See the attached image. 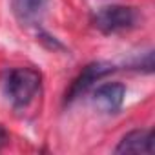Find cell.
Returning a JSON list of instances; mask_svg holds the SVG:
<instances>
[{
    "mask_svg": "<svg viewBox=\"0 0 155 155\" xmlns=\"http://www.w3.org/2000/svg\"><path fill=\"white\" fill-rule=\"evenodd\" d=\"M139 15L133 8L128 6H108V8H101L99 11H95L93 15V26L110 35V33H119L124 29H130L135 26Z\"/></svg>",
    "mask_w": 155,
    "mask_h": 155,
    "instance_id": "obj_2",
    "label": "cell"
},
{
    "mask_svg": "<svg viewBox=\"0 0 155 155\" xmlns=\"http://www.w3.org/2000/svg\"><path fill=\"white\" fill-rule=\"evenodd\" d=\"M124 95H126V88L120 82H108V84H102L95 90L93 101L104 111L115 113L120 110V106L124 102Z\"/></svg>",
    "mask_w": 155,
    "mask_h": 155,
    "instance_id": "obj_4",
    "label": "cell"
},
{
    "mask_svg": "<svg viewBox=\"0 0 155 155\" xmlns=\"http://www.w3.org/2000/svg\"><path fill=\"white\" fill-rule=\"evenodd\" d=\"M115 153H153V131L151 130H133L126 133Z\"/></svg>",
    "mask_w": 155,
    "mask_h": 155,
    "instance_id": "obj_5",
    "label": "cell"
},
{
    "mask_svg": "<svg viewBox=\"0 0 155 155\" xmlns=\"http://www.w3.org/2000/svg\"><path fill=\"white\" fill-rule=\"evenodd\" d=\"M113 69H115V66L110 64V62H91V64H88L82 69V73L75 79V82L71 84V88H69V91L66 95V101H73L77 97L84 95L99 79L110 75Z\"/></svg>",
    "mask_w": 155,
    "mask_h": 155,
    "instance_id": "obj_3",
    "label": "cell"
},
{
    "mask_svg": "<svg viewBox=\"0 0 155 155\" xmlns=\"http://www.w3.org/2000/svg\"><path fill=\"white\" fill-rule=\"evenodd\" d=\"M6 142H8V131H6V128L2 124H0V148H2Z\"/></svg>",
    "mask_w": 155,
    "mask_h": 155,
    "instance_id": "obj_7",
    "label": "cell"
},
{
    "mask_svg": "<svg viewBox=\"0 0 155 155\" xmlns=\"http://www.w3.org/2000/svg\"><path fill=\"white\" fill-rule=\"evenodd\" d=\"M44 4H46V0H20V9L29 18V17H37L42 11Z\"/></svg>",
    "mask_w": 155,
    "mask_h": 155,
    "instance_id": "obj_6",
    "label": "cell"
},
{
    "mask_svg": "<svg viewBox=\"0 0 155 155\" xmlns=\"http://www.w3.org/2000/svg\"><path fill=\"white\" fill-rule=\"evenodd\" d=\"M42 75L33 68H15L4 77V93L15 108H26L38 95Z\"/></svg>",
    "mask_w": 155,
    "mask_h": 155,
    "instance_id": "obj_1",
    "label": "cell"
}]
</instances>
